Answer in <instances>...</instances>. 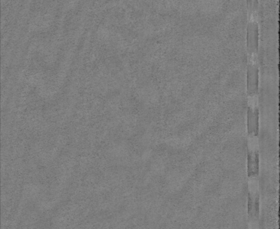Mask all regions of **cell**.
Returning a JSON list of instances; mask_svg holds the SVG:
<instances>
[{"label":"cell","mask_w":280,"mask_h":229,"mask_svg":"<svg viewBox=\"0 0 280 229\" xmlns=\"http://www.w3.org/2000/svg\"><path fill=\"white\" fill-rule=\"evenodd\" d=\"M260 70L256 58H251L247 70V92L250 97H256L259 89Z\"/></svg>","instance_id":"7a4b0ae2"},{"label":"cell","mask_w":280,"mask_h":229,"mask_svg":"<svg viewBox=\"0 0 280 229\" xmlns=\"http://www.w3.org/2000/svg\"><path fill=\"white\" fill-rule=\"evenodd\" d=\"M260 210V199L259 194L248 193V214L249 218L257 219L259 217Z\"/></svg>","instance_id":"5b68a950"},{"label":"cell","mask_w":280,"mask_h":229,"mask_svg":"<svg viewBox=\"0 0 280 229\" xmlns=\"http://www.w3.org/2000/svg\"><path fill=\"white\" fill-rule=\"evenodd\" d=\"M260 172V155L258 150H249L247 174L248 177H255Z\"/></svg>","instance_id":"277c9868"},{"label":"cell","mask_w":280,"mask_h":229,"mask_svg":"<svg viewBox=\"0 0 280 229\" xmlns=\"http://www.w3.org/2000/svg\"><path fill=\"white\" fill-rule=\"evenodd\" d=\"M255 12L256 11H249V18L247 27V49L250 58H256L259 47L260 28Z\"/></svg>","instance_id":"6da1fadb"},{"label":"cell","mask_w":280,"mask_h":229,"mask_svg":"<svg viewBox=\"0 0 280 229\" xmlns=\"http://www.w3.org/2000/svg\"><path fill=\"white\" fill-rule=\"evenodd\" d=\"M259 109L255 102L249 104L248 108V133L251 137H256L259 133Z\"/></svg>","instance_id":"3957f363"}]
</instances>
